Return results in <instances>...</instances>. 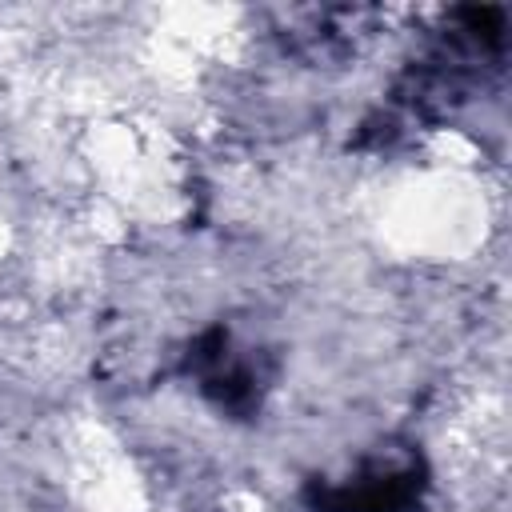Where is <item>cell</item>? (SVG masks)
Masks as SVG:
<instances>
[{
	"label": "cell",
	"mask_w": 512,
	"mask_h": 512,
	"mask_svg": "<svg viewBox=\"0 0 512 512\" xmlns=\"http://www.w3.org/2000/svg\"><path fill=\"white\" fill-rule=\"evenodd\" d=\"M420 460L400 452H380L360 460L348 476L328 484L316 504L332 512H412L420 504Z\"/></svg>",
	"instance_id": "6da1fadb"
}]
</instances>
